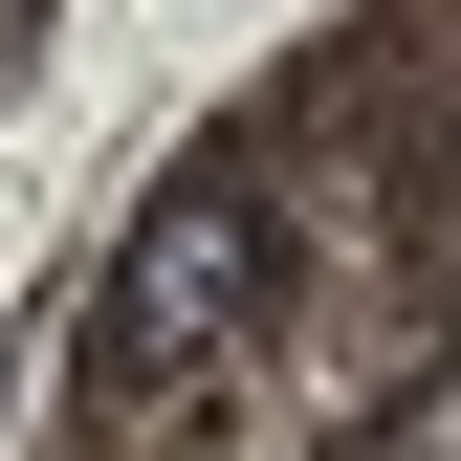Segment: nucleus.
I'll return each mask as SVG.
<instances>
[{
  "instance_id": "obj_1",
  "label": "nucleus",
  "mask_w": 461,
  "mask_h": 461,
  "mask_svg": "<svg viewBox=\"0 0 461 461\" xmlns=\"http://www.w3.org/2000/svg\"><path fill=\"white\" fill-rule=\"evenodd\" d=\"M242 220H220V198H176V220H154V242H132V285H110V330H132V352H198V330L220 308H242Z\"/></svg>"
}]
</instances>
